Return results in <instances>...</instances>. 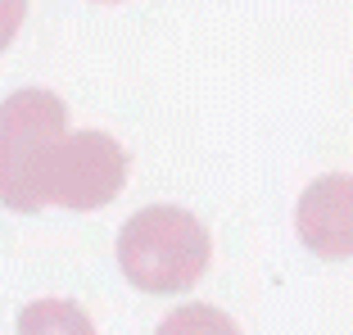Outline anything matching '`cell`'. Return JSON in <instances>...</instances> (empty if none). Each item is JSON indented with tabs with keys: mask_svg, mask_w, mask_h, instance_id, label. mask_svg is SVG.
<instances>
[{
	"mask_svg": "<svg viewBox=\"0 0 353 335\" xmlns=\"http://www.w3.org/2000/svg\"><path fill=\"white\" fill-rule=\"evenodd\" d=\"M208 263L213 236L181 204H145L118 227V267L141 294H186Z\"/></svg>",
	"mask_w": 353,
	"mask_h": 335,
	"instance_id": "6da1fadb",
	"label": "cell"
},
{
	"mask_svg": "<svg viewBox=\"0 0 353 335\" xmlns=\"http://www.w3.org/2000/svg\"><path fill=\"white\" fill-rule=\"evenodd\" d=\"M127 159L123 141L82 127V132H63L41 150L37 168L28 177V213L37 209H73V213H95L114 204L127 186Z\"/></svg>",
	"mask_w": 353,
	"mask_h": 335,
	"instance_id": "7a4b0ae2",
	"label": "cell"
},
{
	"mask_svg": "<svg viewBox=\"0 0 353 335\" xmlns=\"http://www.w3.org/2000/svg\"><path fill=\"white\" fill-rule=\"evenodd\" d=\"M63 132H68V105L46 86H23L0 100V204L5 209L28 213L32 168L41 150Z\"/></svg>",
	"mask_w": 353,
	"mask_h": 335,
	"instance_id": "3957f363",
	"label": "cell"
},
{
	"mask_svg": "<svg viewBox=\"0 0 353 335\" xmlns=\"http://www.w3.org/2000/svg\"><path fill=\"white\" fill-rule=\"evenodd\" d=\"M294 231L308 254L326 263L353 258V172H322L294 204Z\"/></svg>",
	"mask_w": 353,
	"mask_h": 335,
	"instance_id": "277c9868",
	"label": "cell"
},
{
	"mask_svg": "<svg viewBox=\"0 0 353 335\" xmlns=\"http://www.w3.org/2000/svg\"><path fill=\"white\" fill-rule=\"evenodd\" d=\"M19 335H95V322L73 299H32L19 308Z\"/></svg>",
	"mask_w": 353,
	"mask_h": 335,
	"instance_id": "5b68a950",
	"label": "cell"
},
{
	"mask_svg": "<svg viewBox=\"0 0 353 335\" xmlns=\"http://www.w3.org/2000/svg\"><path fill=\"white\" fill-rule=\"evenodd\" d=\"M154 335H245L236 326V317L222 313L218 304H176L163 322L154 326Z\"/></svg>",
	"mask_w": 353,
	"mask_h": 335,
	"instance_id": "8992f818",
	"label": "cell"
},
{
	"mask_svg": "<svg viewBox=\"0 0 353 335\" xmlns=\"http://www.w3.org/2000/svg\"><path fill=\"white\" fill-rule=\"evenodd\" d=\"M23 19H28V5H19V0H10V5H0V50H10V41L19 37Z\"/></svg>",
	"mask_w": 353,
	"mask_h": 335,
	"instance_id": "52a82bcc",
	"label": "cell"
}]
</instances>
